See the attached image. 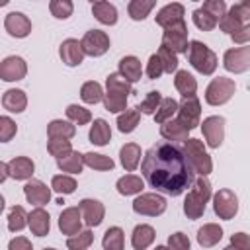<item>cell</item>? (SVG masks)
Masks as SVG:
<instances>
[{
	"label": "cell",
	"instance_id": "32",
	"mask_svg": "<svg viewBox=\"0 0 250 250\" xmlns=\"http://www.w3.org/2000/svg\"><path fill=\"white\" fill-rule=\"evenodd\" d=\"M115 188H117V191H119L121 195H137V193H141V191H143L145 182H143V178H141V176L125 174V176H121V178L117 180Z\"/></svg>",
	"mask_w": 250,
	"mask_h": 250
},
{
	"label": "cell",
	"instance_id": "4",
	"mask_svg": "<svg viewBox=\"0 0 250 250\" xmlns=\"http://www.w3.org/2000/svg\"><path fill=\"white\" fill-rule=\"evenodd\" d=\"M188 59L191 62V66L201 72V74H213L217 68V55L201 41L193 39L189 41V49H188Z\"/></svg>",
	"mask_w": 250,
	"mask_h": 250
},
{
	"label": "cell",
	"instance_id": "31",
	"mask_svg": "<svg viewBox=\"0 0 250 250\" xmlns=\"http://www.w3.org/2000/svg\"><path fill=\"white\" fill-rule=\"evenodd\" d=\"M88 137H90V143H94V145H98V146H105V145L109 143V139H111L109 123H107L105 119H102V117L94 119Z\"/></svg>",
	"mask_w": 250,
	"mask_h": 250
},
{
	"label": "cell",
	"instance_id": "42",
	"mask_svg": "<svg viewBox=\"0 0 250 250\" xmlns=\"http://www.w3.org/2000/svg\"><path fill=\"white\" fill-rule=\"evenodd\" d=\"M242 25H244V20H242L234 10H229V12L221 18V21H219L221 31L227 33V35H234Z\"/></svg>",
	"mask_w": 250,
	"mask_h": 250
},
{
	"label": "cell",
	"instance_id": "39",
	"mask_svg": "<svg viewBox=\"0 0 250 250\" xmlns=\"http://www.w3.org/2000/svg\"><path fill=\"white\" fill-rule=\"evenodd\" d=\"M154 6H156L154 0H131L129 6H127V12H129L131 20L143 21V20L150 14V10H152Z\"/></svg>",
	"mask_w": 250,
	"mask_h": 250
},
{
	"label": "cell",
	"instance_id": "50",
	"mask_svg": "<svg viewBox=\"0 0 250 250\" xmlns=\"http://www.w3.org/2000/svg\"><path fill=\"white\" fill-rule=\"evenodd\" d=\"M160 102H162L160 92L152 90V92H148V94L145 96V100H143L137 107H139V111H141V113H145V115H154V113H156V109H158V105H160Z\"/></svg>",
	"mask_w": 250,
	"mask_h": 250
},
{
	"label": "cell",
	"instance_id": "2",
	"mask_svg": "<svg viewBox=\"0 0 250 250\" xmlns=\"http://www.w3.org/2000/svg\"><path fill=\"white\" fill-rule=\"evenodd\" d=\"M209 199H211V184H209L207 178L199 176L193 182L191 189L188 191V195L184 199V213H186V217L191 219V221L199 219L205 213V207H207Z\"/></svg>",
	"mask_w": 250,
	"mask_h": 250
},
{
	"label": "cell",
	"instance_id": "48",
	"mask_svg": "<svg viewBox=\"0 0 250 250\" xmlns=\"http://www.w3.org/2000/svg\"><path fill=\"white\" fill-rule=\"evenodd\" d=\"M49 10H51V16L57 18V20H66L72 16L74 12V4L70 0H51L49 2Z\"/></svg>",
	"mask_w": 250,
	"mask_h": 250
},
{
	"label": "cell",
	"instance_id": "38",
	"mask_svg": "<svg viewBox=\"0 0 250 250\" xmlns=\"http://www.w3.org/2000/svg\"><path fill=\"white\" fill-rule=\"evenodd\" d=\"M105 88H107V92H115V94H123V96L133 94L131 82H129L125 76H121L119 72H111V74L105 78Z\"/></svg>",
	"mask_w": 250,
	"mask_h": 250
},
{
	"label": "cell",
	"instance_id": "16",
	"mask_svg": "<svg viewBox=\"0 0 250 250\" xmlns=\"http://www.w3.org/2000/svg\"><path fill=\"white\" fill-rule=\"evenodd\" d=\"M78 209H80V213H82V221H84L88 227H98V225H102V221H104V217H105V207H104V203L98 201V199L86 197V199H82V201L78 203Z\"/></svg>",
	"mask_w": 250,
	"mask_h": 250
},
{
	"label": "cell",
	"instance_id": "43",
	"mask_svg": "<svg viewBox=\"0 0 250 250\" xmlns=\"http://www.w3.org/2000/svg\"><path fill=\"white\" fill-rule=\"evenodd\" d=\"M84 164L92 170H113L115 162L105 156V154H100V152H86L84 154Z\"/></svg>",
	"mask_w": 250,
	"mask_h": 250
},
{
	"label": "cell",
	"instance_id": "27",
	"mask_svg": "<svg viewBox=\"0 0 250 250\" xmlns=\"http://www.w3.org/2000/svg\"><path fill=\"white\" fill-rule=\"evenodd\" d=\"M188 133L189 129L180 121V119H170L166 123L160 125V135L166 139V141H188Z\"/></svg>",
	"mask_w": 250,
	"mask_h": 250
},
{
	"label": "cell",
	"instance_id": "49",
	"mask_svg": "<svg viewBox=\"0 0 250 250\" xmlns=\"http://www.w3.org/2000/svg\"><path fill=\"white\" fill-rule=\"evenodd\" d=\"M47 150L51 156H55L57 160L66 156L68 152H72V145L68 139H49L47 141Z\"/></svg>",
	"mask_w": 250,
	"mask_h": 250
},
{
	"label": "cell",
	"instance_id": "63",
	"mask_svg": "<svg viewBox=\"0 0 250 250\" xmlns=\"http://www.w3.org/2000/svg\"><path fill=\"white\" fill-rule=\"evenodd\" d=\"M45 250H55V248H45Z\"/></svg>",
	"mask_w": 250,
	"mask_h": 250
},
{
	"label": "cell",
	"instance_id": "18",
	"mask_svg": "<svg viewBox=\"0 0 250 250\" xmlns=\"http://www.w3.org/2000/svg\"><path fill=\"white\" fill-rule=\"evenodd\" d=\"M184 16H186L184 6H182L180 2H172V4H166L164 8L158 10V14H156V23L166 29V27H172V25H176V23L186 21Z\"/></svg>",
	"mask_w": 250,
	"mask_h": 250
},
{
	"label": "cell",
	"instance_id": "55",
	"mask_svg": "<svg viewBox=\"0 0 250 250\" xmlns=\"http://www.w3.org/2000/svg\"><path fill=\"white\" fill-rule=\"evenodd\" d=\"M168 250H189V238L184 232H174L168 236Z\"/></svg>",
	"mask_w": 250,
	"mask_h": 250
},
{
	"label": "cell",
	"instance_id": "28",
	"mask_svg": "<svg viewBox=\"0 0 250 250\" xmlns=\"http://www.w3.org/2000/svg\"><path fill=\"white\" fill-rule=\"evenodd\" d=\"M154 229L150 225H137L131 234V244L135 250H146L154 242Z\"/></svg>",
	"mask_w": 250,
	"mask_h": 250
},
{
	"label": "cell",
	"instance_id": "20",
	"mask_svg": "<svg viewBox=\"0 0 250 250\" xmlns=\"http://www.w3.org/2000/svg\"><path fill=\"white\" fill-rule=\"evenodd\" d=\"M8 172L14 180H31L35 172V164L29 156H16L8 162Z\"/></svg>",
	"mask_w": 250,
	"mask_h": 250
},
{
	"label": "cell",
	"instance_id": "7",
	"mask_svg": "<svg viewBox=\"0 0 250 250\" xmlns=\"http://www.w3.org/2000/svg\"><path fill=\"white\" fill-rule=\"evenodd\" d=\"M213 211L219 219L230 221L238 213V197L232 189H219L213 195Z\"/></svg>",
	"mask_w": 250,
	"mask_h": 250
},
{
	"label": "cell",
	"instance_id": "21",
	"mask_svg": "<svg viewBox=\"0 0 250 250\" xmlns=\"http://www.w3.org/2000/svg\"><path fill=\"white\" fill-rule=\"evenodd\" d=\"M27 227H29V230H31L35 236H45V234H49V229H51L49 213H47L43 207H35V209L29 213Z\"/></svg>",
	"mask_w": 250,
	"mask_h": 250
},
{
	"label": "cell",
	"instance_id": "46",
	"mask_svg": "<svg viewBox=\"0 0 250 250\" xmlns=\"http://www.w3.org/2000/svg\"><path fill=\"white\" fill-rule=\"evenodd\" d=\"M64 113H66L68 121L74 123V125H86V123L92 121L90 109H86V107H82V105H78V104H70V105L64 109Z\"/></svg>",
	"mask_w": 250,
	"mask_h": 250
},
{
	"label": "cell",
	"instance_id": "58",
	"mask_svg": "<svg viewBox=\"0 0 250 250\" xmlns=\"http://www.w3.org/2000/svg\"><path fill=\"white\" fill-rule=\"evenodd\" d=\"M232 37V41L234 43H238V45H244V43H248L250 45V23H244L234 35H230Z\"/></svg>",
	"mask_w": 250,
	"mask_h": 250
},
{
	"label": "cell",
	"instance_id": "56",
	"mask_svg": "<svg viewBox=\"0 0 250 250\" xmlns=\"http://www.w3.org/2000/svg\"><path fill=\"white\" fill-rule=\"evenodd\" d=\"M230 244L236 250H250V234H246V232H234L230 236Z\"/></svg>",
	"mask_w": 250,
	"mask_h": 250
},
{
	"label": "cell",
	"instance_id": "30",
	"mask_svg": "<svg viewBox=\"0 0 250 250\" xmlns=\"http://www.w3.org/2000/svg\"><path fill=\"white\" fill-rule=\"evenodd\" d=\"M47 135L49 139H72L76 135V127L74 123L70 121H64V119H53L49 121L47 125Z\"/></svg>",
	"mask_w": 250,
	"mask_h": 250
},
{
	"label": "cell",
	"instance_id": "53",
	"mask_svg": "<svg viewBox=\"0 0 250 250\" xmlns=\"http://www.w3.org/2000/svg\"><path fill=\"white\" fill-rule=\"evenodd\" d=\"M201 10H205L207 14H211L213 18H217L221 21V18L227 14V4H225V0H207V2H203Z\"/></svg>",
	"mask_w": 250,
	"mask_h": 250
},
{
	"label": "cell",
	"instance_id": "62",
	"mask_svg": "<svg viewBox=\"0 0 250 250\" xmlns=\"http://www.w3.org/2000/svg\"><path fill=\"white\" fill-rule=\"evenodd\" d=\"M154 250H168V246H156Z\"/></svg>",
	"mask_w": 250,
	"mask_h": 250
},
{
	"label": "cell",
	"instance_id": "13",
	"mask_svg": "<svg viewBox=\"0 0 250 250\" xmlns=\"http://www.w3.org/2000/svg\"><path fill=\"white\" fill-rule=\"evenodd\" d=\"M27 74V64L21 57L10 55L0 62V78L4 82H18L23 80Z\"/></svg>",
	"mask_w": 250,
	"mask_h": 250
},
{
	"label": "cell",
	"instance_id": "11",
	"mask_svg": "<svg viewBox=\"0 0 250 250\" xmlns=\"http://www.w3.org/2000/svg\"><path fill=\"white\" fill-rule=\"evenodd\" d=\"M201 131H203L207 146L219 148L223 145V139H225V117H221V115L205 117L201 123Z\"/></svg>",
	"mask_w": 250,
	"mask_h": 250
},
{
	"label": "cell",
	"instance_id": "51",
	"mask_svg": "<svg viewBox=\"0 0 250 250\" xmlns=\"http://www.w3.org/2000/svg\"><path fill=\"white\" fill-rule=\"evenodd\" d=\"M158 57L162 61V66H164V72L172 74V72H178V55L166 47H160L158 49Z\"/></svg>",
	"mask_w": 250,
	"mask_h": 250
},
{
	"label": "cell",
	"instance_id": "3",
	"mask_svg": "<svg viewBox=\"0 0 250 250\" xmlns=\"http://www.w3.org/2000/svg\"><path fill=\"white\" fill-rule=\"evenodd\" d=\"M182 150H184V156H186L188 164L191 166V170L197 176L207 178L213 172V160H211L209 152L205 150L203 141H199V139H188L184 143V148Z\"/></svg>",
	"mask_w": 250,
	"mask_h": 250
},
{
	"label": "cell",
	"instance_id": "44",
	"mask_svg": "<svg viewBox=\"0 0 250 250\" xmlns=\"http://www.w3.org/2000/svg\"><path fill=\"white\" fill-rule=\"evenodd\" d=\"M191 20H193L195 27H197V29H201V31H213V29L219 25V20H217V18H213L211 14H207V12H205V10H201V8L193 10Z\"/></svg>",
	"mask_w": 250,
	"mask_h": 250
},
{
	"label": "cell",
	"instance_id": "47",
	"mask_svg": "<svg viewBox=\"0 0 250 250\" xmlns=\"http://www.w3.org/2000/svg\"><path fill=\"white\" fill-rule=\"evenodd\" d=\"M51 188H53L57 193L68 195V193H74V189H76V180H74L72 176H68V174H59V176H53Z\"/></svg>",
	"mask_w": 250,
	"mask_h": 250
},
{
	"label": "cell",
	"instance_id": "12",
	"mask_svg": "<svg viewBox=\"0 0 250 250\" xmlns=\"http://www.w3.org/2000/svg\"><path fill=\"white\" fill-rule=\"evenodd\" d=\"M178 119L191 131L197 125H201V104L195 98H182L180 109H178Z\"/></svg>",
	"mask_w": 250,
	"mask_h": 250
},
{
	"label": "cell",
	"instance_id": "61",
	"mask_svg": "<svg viewBox=\"0 0 250 250\" xmlns=\"http://www.w3.org/2000/svg\"><path fill=\"white\" fill-rule=\"evenodd\" d=\"M223 250H236V248H234V246H232V244H229V246H225V248H223Z\"/></svg>",
	"mask_w": 250,
	"mask_h": 250
},
{
	"label": "cell",
	"instance_id": "60",
	"mask_svg": "<svg viewBox=\"0 0 250 250\" xmlns=\"http://www.w3.org/2000/svg\"><path fill=\"white\" fill-rule=\"evenodd\" d=\"M0 170H2V174H0V182H4V180L10 176V172H8V162H2V164H0Z\"/></svg>",
	"mask_w": 250,
	"mask_h": 250
},
{
	"label": "cell",
	"instance_id": "40",
	"mask_svg": "<svg viewBox=\"0 0 250 250\" xmlns=\"http://www.w3.org/2000/svg\"><path fill=\"white\" fill-rule=\"evenodd\" d=\"M27 219H29V215L25 213V209L21 205H14L8 211V229L12 232H20L27 227Z\"/></svg>",
	"mask_w": 250,
	"mask_h": 250
},
{
	"label": "cell",
	"instance_id": "57",
	"mask_svg": "<svg viewBox=\"0 0 250 250\" xmlns=\"http://www.w3.org/2000/svg\"><path fill=\"white\" fill-rule=\"evenodd\" d=\"M8 250H33L31 240L25 236H16L8 242Z\"/></svg>",
	"mask_w": 250,
	"mask_h": 250
},
{
	"label": "cell",
	"instance_id": "41",
	"mask_svg": "<svg viewBox=\"0 0 250 250\" xmlns=\"http://www.w3.org/2000/svg\"><path fill=\"white\" fill-rule=\"evenodd\" d=\"M92 242H94V234H92L90 229H86V230H80V232L68 236L66 238V248L68 250H88L92 246Z\"/></svg>",
	"mask_w": 250,
	"mask_h": 250
},
{
	"label": "cell",
	"instance_id": "36",
	"mask_svg": "<svg viewBox=\"0 0 250 250\" xmlns=\"http://www.w3.org/2000/svg\"><path fill=\"white\" fill-rule=\"evenodd\" d=\"M141 121V111L139 107H131V109H125L123 113L117 115V129L121 133H133L137 129Z\"/></svg>",
	"mask_w": 250,
	"mask_h": 250
},
{
	"label": "cell",
	"instance_id": "34",
	"mask_svg": "<svg viewBox=\"0 0 250 250\" xmlns=\"http://www.w3.org/2000/svg\"><path fill=\"white\" fill-rule=\"evenodd\" d=\"M104 96H105V94H104V90H102V84L96 82V80H88V82H84L82 88H80V98H82L84 104L94 105V104H98V102H104Z\"/></svg>",
	"mask_w": 250,
	"mask_h": 250
},
{
	"label": "cell",
	"instance_id": "14",
	"mask_svg": "<svg viewBox=\"0 0 250 250\" xmlns=\"http://www.w3.org/2000/svg\"><path fill=\"white\" fill-rule=\"evenodd\" d=\"M4 29L16 39H23L31 33V21L21 12H10L4 18Z\"/></svg>",
	"mask_w": 250,
	"mask_h": 250
},
{
	"label": "cell",
	"instance_id": "37",
	"mask_svg": "<svg viewBox=\"0 0 250 250\" xmlns=\"http://www.w3.org/2000/svg\"><path fill=\"white\" fill-rule=\"evenodd\" d=\"M104 250H123L125 248V234L121 227H109L102 238Z\"/></svg>",
	"mask_w": 250,
	"mask_h": 250
},
{
	"label": "cell",
	"instance_id": "5",
	"mask_svg": "<svg viewBox=\"0 0 250 250\" xmlns=\"http://www.w3.org/2000/svg\"><path fill=\"white\" fill-rule=\"evenodd\" d=\"M234 90H236V84H234L232 78L217 76L205 88V102L209 105H223V104H227L232 98Z\"/></svg>",
	"mask_w": 250,
	"mask_h": 250
},
{
	"label": "cell",
	"instance_id": "19",
	"mask_svg": "<svg viewBox=\"0 0 250 250\" xmlns=\"http://www.w3.org/2000/svg\"><path fill=\"white\" fill-rule=\"evenodd\" d=\"M59 229L62 234L72 236L82 230V213L78 207H66L59 217Z\"/></svg>",
	"mask_w": 250,
	"mask_h": 250
},
{
	"label": "cell",
	"instance_id": "59",
	"mask_svg": "<svg viewBox=\"0 0 250 250\" xmlns=\"http://www.w3.org/2000/svg\"><path fill=\"white\" fill-rule=\"evenodd\" d=\"M230 10H234L242 20H246V18H250V0H242L238 4H232Z\"/></svg>",
	"mask_w": 250,
	"mask_h": 250
},
{
	"label": "cell",
	"instance_id": "33",
	"mask_svg": "<svg viewBox=\"0 0 250 250\" xmlns=\"http://www.w3.org/2000/svg\"><path fill=\"white\" fill-rule=\"evenodd\" d=\"M57 166H59L62 172H68V174H80L82 168L86 166V164H84V154H80L78 150H72V152H68L66 156L59 158V160H57Z\"/></svg>",
	"mask_w": 250,
	"mask_h": 250
},
{
	"label": "cell",
	"instance_id": "26",
	"mask_svg": "<svg viewBox=\"0 0 250 250\" xmlns=\"http://www.w3.org/2000/svg\"><path fill=\"white\" fill-rule=\"evenodd\" d=\"M119 74L125 76L131 84L133 82H139L141 76H143V66H141V61L133 55H127L119 61Z\"/></svg>",
	"mask_w": 250,
	"mask_h": 250
},
{
	"label": "cell",
	"instance_id": "1",
	"mask_svg": "<svg viewBox=\"0 0 250 250\" xmlns=\"http://www.w3.org/2000/svg\"><path fill=\"white\" fill-rule=\"evenodd\" d=\"M141 172L150 188L172 197L182 195L195 182L184 150L168 141H160L145 152Z\"/></svg>",
	"mask_w": 250,
	"mask_h": 250
},
{
	"label": "cell",
	"instance_id": "23",
	"mask_svg": "<svg viewBox=\"0 0 250 250\" xmlns=\"http://www.w3.org/2000/svg\"><path fill=\"white\" fill-rule=\"evenodd\" d=\"M92 14L104 25H115L117 23V8L105 0L92 2Z\"/></svg>",
	"mask_w": 250,
	"mask_h": 250
},
{
	"label": "cell",
	"instance_id": "25",
	"mask_svg": "<svg viewBox=\"0 0 250 250\" xmlns=\"http://www.w3.org/2000/svg\"><path fill=\"white\" fill-rule=\"evenodd\" d=\"M221 238H223V229L217 223H207L197 230V244L203 248H211L219 244Z\"/></svg>",
	"mask_w": 250,
	"mask_h": 250
},
{
	"label": "cell",
	"instance_id": "17",
	"mask_svg": "<svg viewBox=\"0 0 250 250\" xmlns=\"http://www.w3.org/2000/svg\"><path fill=\"white\" fill-rule=\"evenodd\" d=\"M59 55H61V59H62V62L66 66H78L86 57V53L82 49V43L78 39H72V37H68V39H64L61 43Z\"/></svg>",
	"mask_w": 250,
	"mask_h": 250
},
{
	"label": "cell",
	"instance_id": "54",
	"mask_svg": "<svg viewBox=\"0 0 250 250\" xmlns=\"http://www.w3.org/2000/svg\"><path fill=\"white\" fill-rule=\"evenodd\" d=\"M162 72H164V66H162V61H160L158 53L156 55H150L148 57V62H146V76L150 80H156V78L162 76Z\"/></svg>",
	"mask_w": 250,
	"mask_h": 250
},
{
	"label": "cell",
	"instance_id": "52",
	"mask_svg": "<svg viewBox=\"0 0 250 250\" xmlns=\"http://www.w3.org/2000/svg\"><path fill=\"white\" fill-rule=\"evenodd\" d=\"M16 133H18L16 121L12 117H8V115H2L0 117V141L2 143H8Z\"/></svg>",
	"mask_w": 250,
	"mask_h": 250
},
{
	"label": "cell",
	"instance_id": "8",
	"mask_svg": "<svg viewBox=\"0 0 250 250\" xmlns=\"http://www.w3.org/2000/svg\"><path fill=\"white\" fill-rule=\"evenodd\" d=\"M166 199L160 193H141L135 201H133V211L139 215H146V217H158L166 211Z\"/></svg>",
	"mask_w": 250,
	"mask_h": 250
},
{
	"label": "cell",
	"instance_id": "15",
	"mask_svg": "<svg viewBox=\"0 0 250 250\" xmlns=\"http://www.w3.org/2000/svg\"><path fill=\"white\" fill-rule=\"evenodd\" d=\"M23 195L29 203H33L37 207H43L51 201V188H47V184H43L41 180L31 178L23 186Z\"/></svg>",
	"mask_w": 250,
	"mask_h": 250
},
{
	"label": "cell",
	"instance_id": "45",
	"mask_svg": "<svg viewBox=\"0 0 250 250\" xmlns=\"http://www.w3.org/2000/svg\"><path fill=\"white\" fill-rule=\"evenodd\" d=\"M127 98L123 94H115V92H105L104 96V107L111 113H123L127 109Z\"/></svg>",
	"mask_w": 250,
	"mask_h": 250
},
{
	"label": "cell",
	"instance_id": "29",
	"mask_svg": "<svg viewBox=\"0 0 250 250\" xmlns=\"http://www.w3.org/2000/svg\"><path fill=\"white\" fill-rule=\"evenodd\" d=\"M174 86L182 94V98H195L197 92V80L188 70H178L174 76Z\"/></svg>",
	"mask_w": 250,
	"mask_h": 250
},
{
	"label": "cell",
	"instance_id": "35",
	"mask_svg": "<svg viewBox=\"0 0 250 250\" xmlns=\"http://www.w3.org/2000/svg\"><path fill=\"white\" fill-rule=\"evenodd\" d=\"M178 109H180V104L174 98H162V102H160V105H158V109H156V113L152 117H154V121L158 125H162V123L174 119V115L178 113Z\"/></svg>",
	"mask_w": 250,
	"mask_h": 250
},
{
	"label": "cell",
	"instance_id": "10",
	"mask_svg": "<svg viewBox=\"0 0 250 250\" xmlns=\"http://www.w3.org/2000/svg\"><path fill=\"white\" fill-rule=\"evenodd\" d=\"M80 43L88 57H102L109 49V35L102 29H90L84 33Z\"/></svg>",
	"mask_w": 250,
	"mask_h": 250
},
{
	"label": "cell",
	"instance_id": "24",
	"mask_svg": "<svg viewBox=\"0 0 250 250\" xmlns=\"http://www.w3.org/2000/svg\"><path fill=\"white\" fill-rule=\"evenodd\" d=\"M119 160H121V166L127 170V172H133L137 170V166L141 164V146L137 143H127L121 146L119 150Z\"/></svg>",
	"mask_w": 250,
	"mask_h": 250
},
{
	"label": "cell",
	"instance_id": "9",
	"mask_svg": "<svg viewBox=\"0 0 250 250\" xmlns=\"http://www.w3.org/2000/svg\"><path fill=\"white\" fill-rule=\"evenodd\" d=\"M223 66L229 72H234V74L246 72L250 68V45L227 49L225 55H223Z\"/></svg>",
	"mask_w": 250,
	"mask_h": 250
},
{
	"label": "cell",
	"instance_id": "22",
	"mask_svg": "<svg viewBox=\"0 0 250 250\" xmlns=\"http://www.w3.org/2000/svg\"><path fill=\"white\" fill-rule=\"evenodd\" d=\"M2 105H4V109L12 111V113H21L27 107V96L20 88L6 90L2 96Z\"/></svg>",
	"mask_w": 250,
	"mask_h": 250
},
{
	"label": "cell",
	"instance_id": "6",
	"mask_svg": "<svg viewBox=\"0 0 250 250\" xmlns=\"http://www.w3.org/2000/svg\"><path fill=\"white\" fill-rule=\"evenodd\" d=\"M160 47H166V49L174 51L176 55L178 53H188L189 43H188V25H186V21L176 23L172 27H166L164 33H162V45Z\"/></svg>",
	"mask_w": 250,
	"mask_h": 250
}]
</instances>
